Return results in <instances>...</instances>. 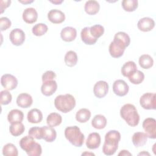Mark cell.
Segmentation results:
<instances>
[{"mask_svg": "<svg viewBox=\"0 0 156 156\" xmlns=\"http://www.w3.org/2000/svg\"><path fill=\"white\" fill-rule=\"evenodd\" d=\"M2 154L5 156H18V151L13 144L7 143L2 148Z\"/></svg>", "mask_w": 156, "mask_h": 156, "instance_id": "e575fe53", "label": "cell"}, {"mask_svg": "<svg viewBox=\"0 0 156 156\" xmlns=\"http://www.w3.org/2000/svg\"><path fill=\"white\" fill-rule=\"evenodd\" d=\"M92 126L96 129H102L107 125V119L102 115H96L91 121Z\"/></svg>", "mask_w": 156, "mask_h": 156, "instance_id": "83f0119b", "label": "cell"}, {"mask_svg": "<svg viewBox=\"0 0 156 156\" xmlns=\"http://www.w3.org/2000/svg\"><path fill=\"white\" fill-rule=\"evenodd\" d=\"M48 30V26L44 23H38L33 26L32 32L35 36L40 37L44 35Z\"/></svg>", "mask_w": 156, "mask_h": 156, "instance_id": "8d00e7d4", "label": "cell"}, {"mask_svg": "<svg viewBox=\"0 0 156 156\" xmlns=\"http://www.w3.org/2000/svg\"><path fill=\"white\" fill-rule=\"evenodd\" d=\"M129 81L135 85H138L140 84L144 79V73L140 71L136 70L134 73H133L131 75H130L129 77Z\"/></svg>", "mask_w": 156, "mask_h": 156, "instance_id": "836d02e7", "label": "cell"}, {"mask_svg": "<svg viewBox=\"0 0 156 156\" xmlns=\"http://www.w3.org/2000/svg\"><path fill=\"white\" fill-rule=\"evenodd\" d=\"M120 115L131 127H135L139 123L140 115L135 106L133 104H124L120 109Z\"/></svg>", "mask_w": 156, "mask_h": 156, "instance_id": "7a4b0ae2", "label": "cell"}, {"mask_svg": "<svg viewBox=\"0 0 156 156\" xmlns=\"http://www.w3.org/2000/svg\"><path fill=\"white\" fill-rule=\"evenodd\" d=\"M137 70L136 63L133 61H128L126 62L121 68V74L124 76L128 77L133 73Z\"/></svg>", "mask_w": 156, "mask_h": 156, "instance_id": "4316f807", "label": "cell"}, {"mask_svg": "<svg viewBox=\"0 0 156 156\" xmlns=\"http://www.w3.org/2000/svg\"><path fill=\"white\" fill-rule=\"evenodd\" d=\"M50 2L54 4L58 5V4H62L63 2V0H54V1H51Z\"/></svg>", "mask_w": 156, "mask_h": 156, "instance_id": "f6af8a7d", "label": "cell"}, {"mask_svg": "<svg viewBox=\"0 0 156 156\" xmlns=\"http://www.w3.org/2000/svg\"><path fill=\"white\" fill-rule=\"evenodd\" d=\"M101 138L99 133L93 132L88 135L86 141V146L90 149H96L101 144Z\"/></svg>", "mask_w": 156, "mask_h": 156, "instance_id": "5bb4252c", "label": "cell"}, {"mask_svg": "<svg viewBox=\"0 0 156 156\" xmlns=\"http://www.w3.org/2000/svg\"><path fill=\"white\" fill-rule=\"evenodd\" d=\"M38 13L34 8L29 7L26 9L23 13V19L27 24H32L37 21Z\"/></svg>", "mask_w": 156, "mask_h": 156, "instance_id": "ac0fdd59", "label": "cell"}, {"mask_svg": "<svg viewBox=\"0 0 156 156\" xmlns=\"http://www.w3.org/2000/svg\"><path fill=\"white\" fill-rule=\"evenodd\" d=\"M28 134L34 138L41 140L42 139V127H32L29 130Z\"/></svg>", "mask_w": 156, "mask_h": 156, "instance_id": "ab89813d", "label": "cell"}, {"mask_svg": "<svg viewBox=\"0 0 156 156\" xmlns=\"http://www.w3.org/2000/svg\"><path fill=\"white\" fill-rule=\"evenodd\" d=\"M113 41L123 48H126V47L129 46L130 44V38L129 35L126 32H118L115 35Z\"/></svg>", "mask_w": 156, "mask_h": 156, "instance_id": "ffe728a7", "label": "cell"}, {"mask_svg": "<svg viewBox=\"0 0 156 156\" xmlns=\"http://www.w3.org/2000/svg\"><path fill=\"white\" fill-rule=\"evenodd\" d=\"M108 91V84L107 82L104 80H99L97 82L93 88V93L95 96L98 98H104Z\"/></svg>", "mask_w": 156, "mask_h": 156, "instance_id": "8fae6325", "label": "cell"}, {"mask_svg": "<svg viewBox=\"0 0 156 156\" xmlns=\"http://www.w3.org/2000/svg\"><path fill=\"white\" fill-rule=\"evenodd\" d=\"M54 105L58 111L66 113L71 111L76 106V99L70 94H60L54 99Z\"/></svg>", "mask_w": 156, "mask_h": 156, "instance_id": "277c9868", "label": "cell"}, {"mask_svg": "<svg viewBox=\"0 0 156 156\" xmlns=\"http://www.w3.org/2000/svg\"><path fill=\"white\" fill-rule=\"evenodd\" d=\"M22 3V4H30V3H32L34 2L33 0H31V1H29V0H24V1H18Z\"/></svg>", "mask_w": 156, "mask_h": 156, "instance_id": "bcb514c9", "label": "cell"}, {"mask_svg": "<svg viewBox=\"0 0 156 156\" xmlns=\"http://www.w3.org/2000/svg\"><path fill=\"white\" fill-rule=\"evenodd\" d=\"M129 90L128 84L123 80L118 79L115 80L113 84V93L118 96H126Z\"/></svg>", "mask_w": 156, "mask_h": 156, "instance_id": "30bf717a", "label": "cell"}, {"mask_svg": "<svg viewBox=\"0 0 156 156\" xmlns=\"http://www.w3.org/2000/svg\"><path fill=\"white\" fill-rule=\"evenodd\" d=\"M48 20L54 24H60L65 20V13L58 9H52L48 13Z\"/></svg>", "mask_w": 156, "mask_h": 156, "instance_id": "9a60e30c", "label": "cell"}, {"mask_svg": "<svg viewBox=\"0 0 156 156\" xmlns=\"http://www.w3.org/2000/svg\"><path fill=\"white\" fill-rule=\"evenodd\" d=\"M19 144L21 148L29 156H40L42 153L41 145L35 142L34 138L30 135L22 138L20 141Z\"/></svg>", "mask_w": 156, "mask_h": 156, "instance_id": "3957f363", "label": "cell"}, {"mask_svg": "<svg viewBox=\"0 0 156 156\" xmlns=\"http://www.w3.org/2000/svg\"><path fill=\"white\" fill-rule=\"evenodd\" d=\"M65 136L75 147H81L85 140V136L79 127L69 126L65 130Z\"/></svg>", "mask_w": 156, "mask_h": 156, "instance_id": "5b68a950", "label": "cell"}, {"mask_svg": "<svg viewBox=\"0 0 156 156\" xmlns=\"http://www.w3.org/2000/svg\"><path fill=\"white\" fill-rule=\"evenodd\" d=\"M94 155V154L93 153H88V152H84L82 154V155Z\"/></svg>", "mask_w": 156, "mask_h": 156, "instance_id": "c3c4849f", "label": "cell"}, {"mask_svg": "<svg viewBox=\"0 0 156 156\" xmlns=\"http://www.w3.org/2000/svg\"><path fill=\"white\" fill-rule=\"evenodd\" d=\"M42 127V139L46 142H53L57 137L56 130L51 126H43Z\"/></svg>", "mask_w": 156, "mask_h": 156, "instance_id": "d6986e66", "label": "cell"}, {"mask_svg": "<svg viewBox=\"0 0 156 156\" xmlns=\"http://www.w3.org/2000/svg\"><path fill=\"white\" fill-rule=\"evenodd\" d=\"M1 83L7 90H13L18 85V80L14 76L10 74H5L1 76Z\"/></svg>", "mask_w": 156, "mask_h": 156, "instance_id": "ba28073f", "label": "cell"}, {"mask_svg": "<svg viewBox=\"0 0 156 156\" xmlns=\"http://www.w3.org/2000/svg\"><path fill=\"white\" fill-rule=\"evenodd\" d=\"M140 104L144 109H156V94L153 93H146L140 99Z\"/></svg>", "mask_w": 156, "mask_h": 156, "instance_id": "8992f818", "label": "cell"}, {"mask_svg": "<svg viewBox=\"0 0 156 156\" xmlns=\"http://www.w3.org/2000/svg\"><path fill=\"white\" fill-rule=\"evenodd\" d=\"M123 9L129 12L135 11L138 5L137 0H123L121 2Z\"/></svg>", "mask_w": 156, "mask_h": 156, "instance_id": "d590c367", "label": "cell"}, {"mask_svg": "<svg viewBox=\"0 0 156 156\" xmlns=\"http://www.w3.org/2000/svg\"><path fill=\"white\" fill-rule=\"evenodd\" d=\"M150 155V154L147 152H146V151H143L142 152H140V153L138 154V155Z\"/></svg>", "mask_w": 156, "mask_h": 156, "instance_id": "7dc6e473", "label": "cell"}, {"mask_svg": "<svg viewBox=\"0 0 156 156\" xmlns=\"http://www.w3.org/2000/svg\"><path fill=\"white\" fill-rule=\"evenodd\" d=\"M143 128L147 138H156V120L153 118H147L143 122Z\"/></svg>", "mask_w": 156, "mask_h": 156, "instance_id": "52a82bcc", "label": "cell"}, {"mask_svg": "<svg viewBox=\"0 0 156 156\" xmlns=\"http://www.w3.org/2000/svg\"><path fill=\"white\" fill-rule=\"evenodd\" d=\"M11 4V1H0V8H1V13H2L5 9L10 6Z\"/></svg>", "mask_w": 156, "mask_h": 156, "instance_id": "7bdbcfd3", "label": "cell"}, {"mask_svg": "<svg viewBox=\"0 0 156 156\" xmlns=\"http://www.w3.org/2000/svg\"><path fill=\"white\" fill-rule=\"evenodd\" d=\"M125 49L126 48H123L114 41L110 43L108 48L109 53L113 58H119L121 57L123 55Z\"/></svg>", "mask_w": 156, "mask_h": 156, "instance_id": "7402d4cb", "label": "cell"}, {"mask_svg": "<svg viewBox=\"0 0 156 156\" xmlns=\"http://www.w3.org/2000/svg\"><path fill=\"white\" fill-rule=\"evenodd\" d=\"M25 34L23 30L19 28L13 29L9 35L11 43L15 46H21L25 41Z\"/></svg>", "mask_w": 156, "mask_h": 156, "instance_id": "9c48e42d", "label": "cell"}, {"mask_svg": "<svg viewBox=\"0 0 156 156\" xmlns=\"http://www.w3.org/2000/svg\"><path fill=\"white\" fill-rule=\"evenodd\" d=\"M137 27L142 32H149L152 30L155 27V21L151 18L144 17L138 21Z\"/></svg>", "mask_w": 156, "mask_h": 156, "instance_id": "4fadbf2b", "label": "cell"}, {"mask_svg": "<svg viewBox=\"0 0 156 156\" xmlns=\"http://www.w3.org/2000/svg\"><path fill=\"white\" fill-rule=\"evenodd\" d=\"M11 21L7 17H1L0 18V29L1 31L8 29L11 26Z\"/></svg>", "mask_w": 156, "mask_h": 156, "instance_id": "60d3db41", "label": "cell"}, {"mask_svg": "<svg viewBox=\"0 0 156 156\" xmlns=\"http://www.w3.org/2000/svg\"><path fill=\"white\" fill-rule=\"evenodd\" d=\"M23 119V112L18 109H13L10 110L7 115V120L10 124L22 122Z\"/></svg>", "mask_w": 156, "mask_h": 156, "instance_id": "484cf974", "label": "cell"}, {"mask_svg": "<svg viewBox=\"0 0 156 156\" xmlns=\"http://www.w3.org/2000/svg\"><path fill=\"white\" fill-rule=\"evenodd\" d=\"M62 122V116L57 113H51L49 114L46 118V122L49 126L56 127L59 126Z\"/></svg>", "mask_w": 156, "mask_h": 156, "instance_id": "f1b7e54d", "label": "cell"}, {"mask_svg": "<svg viewBox=\"0 0 156 156\" xmlns=\"http://www.w3.org/2000/svg\"><path fill=\"white\" fill-rule=\"evenodd\" d=\"M12 96L11 93L7 90H2L0 93V102L1 105H8L12 101Z\"/></svg>", "mask_w": 156, "mask_h": 156, "instance_id": "f35d334b", "label": "cell"}, {"mask_svg": "<svg viewBox=\"0 0 156 156\" xmlns=\"http://www.w3.org/2000/svg\"><path fill=\"white\" fill-rule=\"evenodd\" d=\"M27 121L32 124L40 123L43 119V113L38 108H32L27 113Z\"/></svg>", "mask_w": 156, "mask_h": 156, "instance_id": "44dd1931", "label": "cell"}, {"mask_svg": "<svg viewBox=\"0 0 156 156\" xmlns=\"http://www.w3.org/2000/svg\"><path fill=\"white\" fill-rule=\"evenodd\" d=\"M100 9L99 2L95 0H90L85 2L84 10L90 15H94L98 13Z\"/></svg>", "mask_w": 156, "mask_h": 156, "instance_id": "603a6c76", "label": "cell"}, {"mask_svg": "<svg viewBox=\"0 0 156 156\" xmlns=\"http://www.w3.org/2000/svg\"><path fill=\"white\" fill-rule=\"evenodd\" d=\"M91 117V112L88 108H81L76 114V119L80 123L87 122Z\"/></svg>", "mask_w": 156, "mask_h": 156, "instance_id": "f546056e", "label": "cell"}, {"mask_svg": "<svg viewBox=\"0 0 156 156\" xmlns=\"http://www.w3.org/2000/svg\"><path fill=\"white\" fill-rule=\"evenodd\" d=\"M77 36V30L74 27L67 26L64 27L60 32L61 38L66 41L70 42L74 40Z\"/></svg>", "mask_w": 156, "mask_h": 156, "instance_id": "2e32d148", "label": "cell"}, {"mask_svg": "<svg viewBox=\"0 0 156 156\" xmlns=\"http://www.w3.org/2000/svg\"><path fill=\"white\" fill-rule=\"evenodd\" d=\"M140 66L143 69H149L154 65L152 57L148 54L141 55L138 60Z\"/></svg>", "mask_w": 156, "mask_h": 156, "instance_id": "1f68e13d", "label": "cell"}, {"mask_svg": "<svg viewBox=\"0 0 156 156\" xmlns=\"http://www.w3.org/2000/svg\"><path fill=\"white\" fill-rule=\"evenodd\" d=\"M56 77L55 73L52 71H46L43 75H42V82H44L48 80H54Z\"/></svg>", "mask_w": 156, "mask_h": 156, "instance_id": "b9f144b4", "label": "cell"}, {"mask_svg": "<svg viewBox=\"0 0 156 156\" xmlns=\"http://www.w3.org/2000/svg\"><path fill=\"white\" fill-rule=\"evenodd\" d=\"M90 32L94 38L98 39L104 34V27L100 24H96L90 27Z\"/></svg>", "mask_w": 156, "mask_h": 156, "instance_id": "74e56055", "label": "cell"}, {"mask_svg": "<svg viewBox=\"0 0 156 156\" xmlns=\"http://www.w3.org/2000/svg\"><path fill=\"white\" fill-rule=\"evenodd\" d=\"M57 89V83L55 80H48L43 82L41 87V91L42 94L46 96L52 95Z\"/></svg>", "mask_w": 156, "mask_h": 156, "instance_id": "7c38bea8", "label": "cell"}, {"mask_svg": "<svg viewBox=\"0 0 156 156\" xmlns=\"http://www.w3.org/2000/svg\"><path fill=\"white\" fill-rule=\"evenodd\" d=\"M78 60L77 55L76 52L73 51H68L64 57V61L65 64L69 67L74 66Z\"/></svg>", "mask_w": 156, "mask_h": 156, "instance_id": "4dcf8cb0", "label": "cell"}, {"mask_svg": "<svg viewBox=\"0 0 156 156\" xmlns=\"http://www.w3.org/2000/svg\"><path fill=\"white\" fill-rule=\"evenodd\" d=\"M80 37L82 41L88 45L94 44L98 40V39L94 38L91 35L90 32L89 27H85L82 29L80 32Z\"/></svg>", "mask_w": 156, "mask_h": 156, "instance_id": "cb8c5ba5", "label": "cell"}, {"mask_svg": "<svg viewBox=\"0 0 156 156\" xmlns=\"http://www.w3.org/2000/svg\"><path fill=\"white\" fill-rule=\"evenodd\" d=\"M132 140L133 145L136 147H140L146 144L147 140V136L145 133L138 132L134 133Z\"/></svg>", "mask_w": 156, "mask_h": 156, "instance_id": "d4e9b609", "label": "cell"}, {"mask_svg": "<svg viewBox=\"0 0 156 156\" xmlns=\"http://www.w3.org/2000/svg\"><path fill=\"white\" fill-rule=\"evenodd\" d=\"M25 130L24 124L21 122L11 124L9 127V131L12 135L14 136H18L23 133Z\"/></svg>", "mask_w": 156, "mask_h": 156, "instance_id": "d6a6232c", "label": "cell"}, {"mask_svg": "<svg viewBox=\"0 0 156 156\" xmlns=\"http://www.w3.org/2000/svg\"><path fill=\"white\" fill-rule=\"evenodd\" d=\"M121 140L120 133L115 130L108 131L105 135V141L102 147V152L106 155H113L118 148V143Z\"/></svg>", "mask_w": 156, "mask_h": 156, "instance_id": "6da1fadb", "label": "cell"}, {"mask_svg": "<svg viewBox=\"0 0 156 156\" xmlns=\"http://www.w3.org/2000/svg\"><path fill=\"white\" fill-rule=\"evenodd\" d=\"M33 99L32 96L27 93H21L16 98V104L21 108H27L32 105Z\"/></svg>", "mask_w": 156, "mask_h": 156, "instance_id": "e0dca14e", "label": "cell"}, {"mask_svg": "<svg viewBox=\"0 0 156 156\" xmlns=\"http://www.w3.org/2000/svg\"><path fill=\"white\" fill-rule=\"evenodd\" d=\"M118 155L120 156H127V155H132V154L129 152L127 150H122L120 151V152L118 154Z\"/></svg>", "mask_w": 156, "mask_h": 156, "instance_id": "ee69618b", "label": "cell"}]
</instances>
